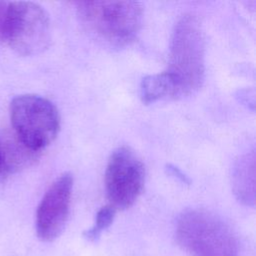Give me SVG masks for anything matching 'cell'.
<instances>
[{
    "label": "cell",
    "instance_id": "7a4b0ae2",
    "mask_svg": "<svg viewBox=\"0 0 256 256\" xmlns=\"http://www.w3.org/2000/svg\"><path fill=\"white\" fill-rule=\"evenodd\" d=\"M76 10L89 32L114 47L130 44L142 26L143 8L136 1H80Z\"/></svg>",
    "mask_w": 256,
    "mask_h": 256
},
{
    "label": "cell",
    "instance_id": "5b68a950",
    "mask_svg": "<svg viewBox=\"0 0 256 256\" xmlns=\"http://www.w3.org/2000/svg\"><path fill=\"white\" fill-rule=\"evenodd\" d=\"M4 41L24 56L43 52L51 41V24L48 14L34 2H9Z\"/></svg>",
    "mask_w": 256,
    "mask_h": 256
},
{
    "label": "cell",
    "instance_id": "7c38bea8",
    "mask_svg": "<svg viewBox=\"0 0 256 256\" xmlns=\"http://www.w3.org/2000/svg\"><path fill=\"white\" fill-rule=\"evenodd\" d=\"M4 175H7V172H6L5 161H4L3 150H2V144H1V139H0V179H1Z\"/></svg>",
    "mask_w": 256,
    "mask_h": 256
},
{
    "label": "cell",
    "instance_id": "277c9868",
    "mask_svg": "<svg viewBox=\"0 0 256 256\" xmlns=\"http://www.w3.org/2000/svg\"><path fill=\"white\" fill-rule=\"evenodd\" d=\"M10 118L15 136L37 153L56 138L60 129V116L55 105L35 94L15 97L10 104Z\"/></svg>",
    "mask_w": 256,
    "mask_h": 256
},
{
    "label": "cell",
    "instance_id": "8fae6325",
    "mask_svg": "<svg viewBox=\"0 0 256 256\" xmlns=\"http://www.w3.org/2000/svg\"><path fill=\"white\" fill-rule=\"evenodd\" d=\"M9 2L0 1V41H4Z\"/></svg>",
    "mask_w": 256,
    "mask_h": 256
},
{
    "label": "cell",
    "instance_id": "ba28073f",
    "mask_svg": "<svg viewBox=\"0 0 256 256\" xmlns=\"http://www.w3.org/2000/svg\"><path fill=\"white\" fill-rule=\"evenodd\" d=\"M233 191L236 198L247 206L255 202V157L254 153L241 156L235 163L232 174Z\"/></svg>",
    "mask_w": 256,
    "mask_h": 256
},
{
    "label": "cell",
    "instance_id": "6da1fadb",
    "mask_svg": "<svg viewBox=\"0 0 256 256\" xmlns=\"http://www.w3.org/2000/svg\"><path fill=\"white\" fill-rule=\"evenodd\" d=\"M164 73L172 83L175 98L195 93L204 82L205 36L200 20L193 14L181 16L174 26Z\"/></svg>",
    "mask_w": 256,
    "mask_h": 256
},
{
    "label": "cell",
    "instance_id": "3957f363",
    "mask_svg": "<svg viewBox=\"0 0 256 256\" xmlns=\"http://www.w3.org/2000/svg\"><path fill=\"white\" fill-rule=\"evenodd\" d=\"M176 239L191 256H238L239 243L231 227L204 209H191L180 215Z\"/></svg>",
    "mask_w": 256,
    "mask_h": 256
},
{
    "label": "cell",
    "instance_id": "9c48e42d",
    "mask_svg": "<svg viewBox=\"0 0 256 256\" xmlns=\"http://www.w3.org/2000/svg\"><path fill=\"white\" fill-rule=\"evenodd\" d=\"M140 96L144 103L150 104L165 98H175L172 83L164 72L145 77L140 85Z\"/></svg>",
    "mask_w": 256,
    "mask_h": 256
},
{
    "label": "cell",
    "instance_id": "52a82bcc",
    "mask_svg": "<svg viewBox=\"0 0 256 256\" xmlns=\"http://www.w3.org/2000/svg\"><path fill=\"white\" fill-rule=\"evenodd\" d=\"M72 187V175L64 173L44 194L36 212V232L42 241H53L64 230L70 212Z\"/></svg>",
    "mask_w": 256,
    "mask_h": 256
},
{
    "label": "cell",
    "instance_id": "30bf717a",
    "mask_svg": "<svg viewBox=\"0 0 256 256\" xmlns=\"http://www.w3.org/2000/svg\"><path fill=\"white\" fill-rule=\"evenodd\" d=\"M116 214V210L111 205H106L100 208L96 214L95 222L93 226L86 230L83 236L89 241H97L102 232L105 231L113 222Z\"/></svg>",
    "mask_w": 256,
    "mask_h": 256
},
{
    "label": "cell",
    "instance_id": "8992f818",
    "mask_svg": "<svg viewBox=\"0 0 256 256\" xmlns=\"http://www.w3.org/2000/svg\"><path fill=\"white\" fill-rule=\"evenodd\" d=\"M144 181V165L131 148L121 146L111 153L105 170V188L109 205L115 210L131 207L140 196Z\"/></svg>",
    "mask_w": 256,
    "mask_h": 256
}]
</instances>
